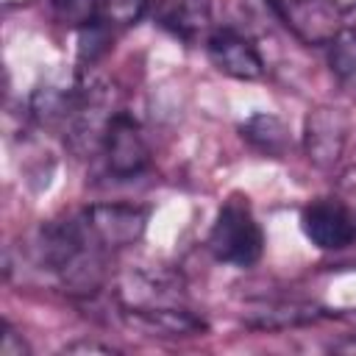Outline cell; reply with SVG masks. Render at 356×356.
Listing matches in <instances>:
<instances>
[{
    "label": "cell",
    "instance_id": "cell-1",
    "mask_svg": "<svg viewBox=\"0 0 356 356\" xmlns=\"http://www.w3.org/2000/svg\"><path fill=\"white\" fill-rule=\"evenodd\" d=\"M211 256L222 264L234 267H250L261 259L264 250V234L256 222L250 206L242 197H231L217 211V220L206 239Z\"/></svg>",
    "mask_w": 356,
    "mask_h": 356
},
{
    "label": "cell",
    "instance_id": "cell-2",
    "mask_svg": "<svg viewBox=\"0 0 356 356\" xmlns=\"http://www.w3.org/2000/svg\"><path fill=\"white\" fill-rule=\"evenodd\" d=\"M147 217L150 211L136 203H92L81 214L86 231L103 250L136 245L147 231Z\"/></svg>",
    "mask_w": 356,
    "mask_h": 356
},
{
    "label": "cell",
    "instance_id": "cell-3",
    "mask_svg": "<svg viewBox=\"0 0 356 356\" xmlns=\"http://www.w3.org/2000/svg\"><path fill=\"white\" fill-rule=\"evenodd\" d=\"M100 147H103L108 172L117 178H134L150 167V147L145 142V134H142L139 122L122 111L111 114V120L103 131Z\"/></svg>",
    "mask_w": 356,
    "mask_h": 356
},
{
    "label": "cell",
    "instance_id": "cell-4",
    "mask_svg": "<svg viewBox=\"0 0 356 356\" xmlns=\"http://www.w3.org/2000/svg\"><path fill=\"white\" fill-rule=\"evenodd\" d=\"M348 131H350V120L342 108L320 106L309 111L303 122V147H306L309 161L320 170H331L342 159Z\"/></svg>",
    "mask_w": 356,
    "mask_h": 356
},
{
    "label": "cell",
    "instance_id": "cell-5",
    "mask_svg": "<svg viewBox=\"0 0 356 356\" xmlns=\"http://www.w3.org/2000/svg\"><path fill=\"white\" fill-rule=\"evenodd\" d=\"M122 320L147 337H197L206 331V320L184 306L170 303H122Z\"/></svg>",
    "mask_w": 356,
    "mask_h": 356
},
{
    "label": "cell",
    "instance_id": "cell-6",
    "mask_svg": "<svg viewBox=\"0 0 356 356\" xmlns=\"http://www.w3.org/2000/svg\"><path fill=\"white\" fill-rule=\"evenodd\" d=\"M300 228L320 250H342L356 239V220L337 200H314L300 211Z\"/></svg>",
    "mask_w": 356,
    "mask_h": 356
},
{
    "label": "cell",
    "instance_id": "cell-7",
    "mask_svg": "<svg viewBox=\"0 0 356 356\" xmlns=\"http://www.w3.org/2000/svg\"><path fill=\"white\" fill-rule=\"evenodd\" d=\"M206 53L220 72L236 81H256L264 75V58L256 44L231 28H217L206 42Z\"/></svg>",
    "mask_w": 356,
    "mask_h": 356
},
{
    "label": "cell",
    "instance_id": "cell-8",
    "mask_svg": "<svg viewBox=\"0 0 356 356\" xmlns=\"http://www.w3.org/2000/svg\"><path fill=\"white\" fill-rule=\"evenodd\" d=\"M239 136L253 150H259L261 156H270V159H284L292 147L289 125L270 111H256L245 122H239Z\"/></svg>",
    "mask_w": 356,
    "mask_h": 356
},
{
    "label": "cell",
    "instance_id": "cell-9",
    "mask_svg": "<svg viewBox=\"0 0 356 356\" xmlns=\"http://www.w3.org/2000/svg\"><path fill=\"white\" fill-rule=\"evenodd\" d=\"M323 317V309L317 303H306V300H278V303H264L259 309H253L245 323L250 328H267V331H281V328H298V325H309L317 323Z\"/></svg>",
    "mask_w": 356,
    "mask_h": 356
},
{
    "label": "cell",
    "instance_id": "cell-10",
    "mask_svg": "<svg viewBox=\"0 0 356 356\" xmlns=\"http://www.w3.org/2000/svg\"><path fill=\"white\" fill-rule=\"evenodd\" d=\"M156 22L167 28L172 36L195 39L209 25V3L206 0H159Z\"/></svg>",
    "mask_w": 356,
    "mask_h": 356
},
{
    "label": "cell",
    "instance_id": "cell-11",
    "mask_svg": "<svg viewBox=\"0 0 356 356\" xmlns=\"http://www.w3.org/2000/svg\"><path fill=\"white\" fill-rule=\"evenodd\" d=\"M328 67L337 83L356 95V28H342L328 39Z\"/></svg>",
    "mask_w": 356,
    "mask_h": 356
},
{
    "label": "cell",
    "instance_id": "cell-12",
    "mask_svg": "<svg viewBox=\"0 0 356 356\" xmlns=\"http://www.w3.org/2000/svg\"><path fill=\"white\" fill-rule=\"evenodd\" d=\"M56 17L70 28H86L100 19V0H50Z\"/></svg>",
    "mask_w": 356,
    "mask_h": 356
},
{
    "label": "cell",
    "instance_id": "cell-13",
    "mask_svg": "<svg viewBox=\"0 0 356 356\" xmlns=\"http://www.w3.org/2000/svg\"><path fill=\"white\" fill-rule=\"evenodd\" d=\"M147 3L150 0H100V19L120 28L136 25L147 11Z\"/></svg>",
    "mask_w": 356,
    "mask_h": 356
},
{
    "label": "cell",
    "instance_id": "cell-14",
    "mask_svg": "<svg viewBox=\"0 0 356 356\" xmlns=\"http://www.w3.org/2000/svg\"><path fill=\"white\" fill-rule=\"evenodd\" d=\"M28 353V345L22 339V334H17L11 328V323L3 320L0 325V356H25Z\"/></svg>",
    "mask_w": 356,
    "mask_h": 356
},
{
    "label": "cell",
    "instance_id": "cell-15",
    "mask_svg": "<svg viewBox=\"0 0 356 356\" xmlns=\"http://www.w3.org/2000/svg\"><path fill=\"white\" fill-rule=\"evenodd\" d=\"M64 353H114V348L97 345V342H72L64 348Z\"/></svg>",
    "mask_w": 356,
    "mask_h": 356
},
{
    "label": "cell",
    "instance_id": "cell-16",
    "mask_svg": "<svg viewBox=\"0 0 356 356\" xmlns=\"http://www.w3.org/2000/svg\"><path fill=\"white\" fill-rule=\"evenodd\" d=\"M331 350H337V353H356V337H345V339L334 342Z\"/></svg>",
    "mask_w": 356,
    "mask_h": 356
},
{
    "label": "cell",
    "instance_id": "cell-17",
    "mask_svg": "<svg viewBox=\"0 0 356 356\" xmlns=\"http://www.w3.org/2000/svg\"><path fill=\"white\" fill-rule=\"evenodd\" d=\"M331 3V8H337V11H350V8H356V0H328Z\"/></svg>",
    "mask_w": 356,
    "mask_h": 356
},
{
    "label": "cell",
    "instance_id": "cell-18",
    "mask_svg": "<svg viewBox=\"0 0 356 356\" xmlns=\"http://www.w3.org/2000/svg\"><path fill=\"white\" fill-rule=\"evenodd\" d=\"M25 3H31V0H3V6H6V8H14V6H25Z\"/></svg>",
    "mask_w": 356,
    "mask_h": 356
}]
</instances>
